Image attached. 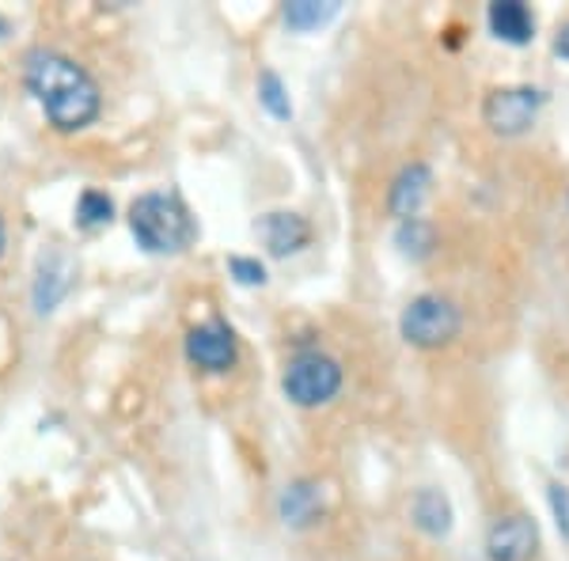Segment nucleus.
Instances as JSON below:
<instances>
[{
    "instance_id": "obj_11",
    "label": "nucleus",
    "mask_w": 569,
    "mask_h": 561,
    "mask_svg": "<svg viewBox=\"0 0 569 561\" xmlns=\"http://www.w3.org/2000/svg\"><path fill=\"white\" fill-rule=\"evenodd\" d=\"M262 239L278 259H284V254H297L300 247H308L311 224L297 213H270L262 220Z\"/></svg>"
},
{
    "instance_id": "obj_15",
    "label": "nucleus",
    "mask_w": 569,
    "mask_h": 561,
    "mask_svg": "<svg viewBox=\"0 0 569 561\" xmlns=\"http://www.w3.org/2000/svg\"><path fill=\"white\" fill-rule=\"evenodd\" d=\"M114 217V201H110L103 190H84L77 201V220L84 228H99V224H110Z\"/></svg>"
},
{
    "instance_id": "obj_1",
    "label": "nucleus",
    "mask_w": 569,
    "mask_h": 561,
    "mask_svg": "<svg viewBox=\"0 0 569 561\" xmlns=\"http://www.w3.org/2000/svg\"><path fill=\"white\" fill-rule=\"evenodd\" d=\"M27 88L42 103L46 118L66 133L84 130L88 122H96L99 107H103L96 80L77 61L61 58L53 50H34L27 58Z\"/></svg>"
},
{
    "instance_id": "obj_12",
    "label": "nucleus",
    "mask_w": 569,
    "mask_h": 561,
    "mask_svg": "<svg viewBox=\"0 0 569 561\" xmlns=\"http://www.w3.org/2000/svg\"><path fill=\"white\" fill-rule=\"evenodd\" d=\"M319 512H323V497H319L316 482L284 485V493H281V517H284V523H292V528H305V523L319 520Z\"/></svg>"
},
{
    "instance_id": "obj_10",
    "label": "nucleus",
    "mask_w": 569,
    "mask_h": 561,
    "mask_svg": "<svg viewBox=\"0 0 569 561\" xmlns=\"http://www.w3.org/2000/svg\"><path fill=\"white\" fill-rule=\"evenodd\" d=\"M410 520H415V528L426 531L429 539H445L456 520L452 501L440 490H418L415 501H410Z\"/></svg>"
},
{
    "instance_id": "obj_19",
    "label": "nucleus",
    "mask_w": 569,
    "mask_h": 561,
    "mask_svg": "<svg viewBox=\"0 0 569 561\" xmlns=\"http://www.w3.org/2000/svg\"><path fill=\"white\" fill-rule=\"evenodd\" d=\"M555 53H558V58H566V61H569V23L562 27V31H558V39H555Z\"/></svg>"
},
{
    "instance_id": "obj_18",
    "label": "nucleus",
    "mask_w": 569,
    "mask_h": 561,
    "mask_svg": "<svg viewBox=\"0 0 569 561\" xmlns=\"http://www.w3.org/2000/svg\"><path fill=\"white\" fill-rule=\"evenodd\" d=\"M228 270H232V278L240 284H266V266L259 259H243V254H236V259H228Z\"/></svg>"
},
{
    "instance_id": "obj_4",
    "label": "nucleus",
    "mask_w": 569,
    "mask_h": 561,
    "mask_svg": "<svg viewBox=\"0 0 569 561\" xmlns=\"http://www.w3.org/2000/svg\"><path fill=\"white\" fill-rule=\"evenodd\" d=\"M281 383L297 407H323L342 391V364L327 353H300L284 368Z\"/></svg>"
},
{
    "instance_id": "obj_8",
    "label": "nucleus",
    "mask_w": 569,
    "mask_h": 561,
    "mask_svg": "<svg viewBox=\"0 0 569 561\" xmlns=\"http://www.w3.org/2000/svg\"><path fill=\"white\" fill-rule=\"evenodd\" d=\"M429 187H433V174H429L426 163H410V168L402 171L391 187V198H388L391 217H399V224L402 220H415L418 209L426 206Z\"/></svg>"
},
{
    "instance_id": "obj_13",
    "label": "nucleus",
    "mask_w": 569,
    "mask_h": 561,
    "mask_svg": "<svg viewBox=\"0 0 569 561\" xmlns=\"http://www.w3.org/2000/svg\"><path fill=\"white\" fill-rule=\"evenodd\" d=\"M335 16H338V0H292L284 8V23L292 31H316V27H323Z\"/></svg>"
},
{
    "instance_id": "obj_17",
    "label": "nucleus",
    "mask_w": 569,
    "mask_h": 561,
    "mask_svg": "<svg viewBox=\"0 0 569 561\" xmlns=\"http://www.w3.org/2000/svg\"><path fill=\"white\" fill-rule=\"evenodd\" d=\"M547 501H550V512H555L558 531H562V539L569 542V485L550 482L547 485Z\"/></svg>"
},
{
    "instance_id": "obj_7",
    "label": "nucleus",
    "mask_w": 569,
    "mask_h": 561,
    "mask_svg": "<svg viewBox=\"0 0 569 561\" xmlns=\"http://www.w3.org/2000/svg\"><path fill=\"white\" fill-rule=\"evenodd\" d=\"M187 353L206 372H224L236 364V338L224 323H201L187 334Z\"/></svg>"
},
{
    "instance_id": "obj_3",
    "label": "nucleus",
    "mask_w": 569,
    "mask_h": 561,
    "mask_svg": "<svg viewBox=\"0 0 569 561\" xmlns=\"http://www.w3.org/2000/svg\"><path fill=\"white\" fill-rule=\"evenodd\" d=\"M463 319H460V308H456L448 297H433V292H426V297H415L402 308L399 315V330L402 338H407L410 345L418 349H440L448 345L456 334H460Z\"/></svg>"
},
{
    "instance_id": "obj_5",
    "label": "nucleus",
    "mask_w": 569,
    "mask_h": 561,
    "mask_svg": "<svg viewBox=\"0 0 569 561\" xmlns=\"http://www.w3.org/2000/svg\"><path fill=\"white\" fill-rule=\"evenodd\" d=\"M543 99H547L543 91L528 88V84H520V88H498V91H490V96H486L482 118H486V126H490L493 133L520 137V133H528L531 126H536L539 110H543Z\"/></svg>"
},
{
    "instance_id": "obj_14",
    "label": "nucleus",
    "mask_w": 569,
    "mask_h": 561,
    "mask_svg": "<svg viewBox=\"0 0 569 561\" xmlns=\"http://www.w3.org/2000/svg\"><path fill=\"white\" fill-rule=\"evenodd\" d=\"M395 243L402 247V254H410V259H421V254H429V247H433V228H429L421 217L402 220L399 232H395Z\"/></svg>"
},
{
    "instance_id": "obj_20",
    "label": "nucleus",
    "mask_w": 569,
    "mask_h": 561,
    "mask_svg": "<svg viewBox=\"0 0 569 561\" xmlns=\"http://www.w3.org/2000/svg\"><path fill=\"white\" fill-rule=\"evenodd\" d=\"M0 247H4V224H0Z\"/></svg>"
},
{
    "instance_id": "obj_6",
    "label": "nucleus",
    "mask_w": 569,
    "mask_h": 561,
    "mask_svg": "<svg viewBox=\"0 0 569 561\" xmlns=\"http://www.w3.org/2000/svg\"><path fill=\"white\" fill-rule=\"evenodd\" d=\"M539 547L536 523L520 512L512 517H498L486 531V558L490 561H528Z\"/></svg>"
},
{
    "instance_id": "obj_16",
    "label": "nucleus",
    "mask_w": 569,
    "mask_h": 561,
    "mask_svg": "<svg viewBox=\"0 0 569 561\" xmlns=\"http://www.w3.org/2000/svg\"><path fill=\"white\" fill-rule=\"evenodd\" d=\"M259 99L273 118H281V122L292 118V103H289V96H284V84H281L278 72H262L259 77Z\"/></svg>"
},
{
    "instance_id": "obj_2",
    "label": "nucleus",
    "mask_w": 569,
    "mask_h": 561,
    "mask_svg": "<svg viewBox=\"0 0 569 561\" xmlns=\"http://www.w3.org/2000/svg\"><path fill=\"white\" fill-rule=\"evenodd\" d=\"M130 232L144 251L176 254L194 239V220L176 198L168 194H141L130 206Z\"/></svg>"
},
{
    "instance_id": "obj_9",
    "label": "nucleus",
    "mask_w": 569,
    "mask_h": 561,
    "mask_svg": "<svg viewBox=\"0 0 569 561\" xmlns=\"http://www.w3.org/2000/svg\"><path fill=\"white\" fill-rule=\"evenodd\" d=\"M486 23H490V31L509 46H528L536 39V16H531V8L520 4V0H498V4H490Z\"/></svg>"
}]
</instances>
